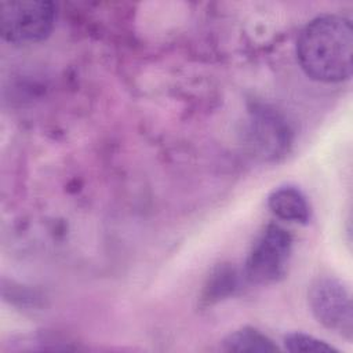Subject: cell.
<instances>
[{"label": "cell", "mask_w": 353, "mask_h": 353, "mask_svg": "<svg viewBox=\"0 0 353 353\" xmlns=\"http://www.w3.org/2000/svg\"><path fill=\"white\" fill-rule=\"evenodd\" d=\"M223 349L228 352L239 353H266L279 350V346L259 330L252 327H243L230 332L223 339Z\"/></svg>", "instance_id": "6"}, {"label": "cell", "mask_w": 353, "mask_h": 353, "mask_svg": "<svg viewBox=\"0 0 353 353\" xmlns=\"http://www.w3.org/2000/svg\"><path fill=\"white\" fill-rule=\"evenodd\" d=\"M284 349L292 353H339L328 342L305 332H291L284 336Z\"/></svg>", "instance_id": "7"}, {"label": "cell", "mask_w": 353, "mask_h": 353, "mask_svg": "<svg viewBox=\"0 0 353 353\" xmlns=\"http://www.w3.org/2000/svg\"><path fill=\"white\" fill-rule=\"evenodd\" d=\"M268 207L280 219L306 225L310 221V205L303 192L292 185L276 188L268 197Z\"/></svg>", "instance_id": "5"}, {"label": "cell", "mask_w": 353, "mask_h": 353, "mask_svg": "<svg viewBox=\"0 0 353 353\" xmlns=\"http://www.w3.org/2000/svg\"><path fill=\"white\" fill-rule=\"evenodd\" d=\"M307 302L314 319L327 330L346 338L353 336V309L349 290L334 276H319L307 291Z\"/></svg>", "instance_id": "4"}, {"label": "cell", "mask_w": 353, "mask_h": 353, "mask_svg": "<svg viewBox=\"0 0 353 353\" xmlns=\"http://www.w3.org/2000/svg\"><path fill=\"white\" fill-rule=\"evenodd\" d=\"M353 29L341 15L312 19L296 40V59L302 70L321 83H341L352 76Z\"/></svg>", "instance_id": "1"}, {"label": "cell", "mask_w": 353, "mask_h": 353, "mask_svg": "<svg viewBox=\"0 0 353 353\" xmlns=\"http://www.w3.org/2000/svg\"><path fill=\"white\" fill-rule=\"evenodd\" d=\"M292 252V237L287 229L269 223L255 239L244 263V276L254 284L276 283L285 276Z\"/></svg>", "instance_id": "2"}, {"label": "cell", "mask_w": 353, "mask_h": 353, "mask_svg": "<svg viewBox=\"0 0 353 353\" xmlns=\"http://www.w3.org/2000/svg\"><path fill=\"white\" fill-rule=\"evenodd\" d=\"M57 4L52 1H3L0 33L12 44L37 43L50 36L55 26Z\"/></svg>", "instance_id": "3"}]
</instances>
